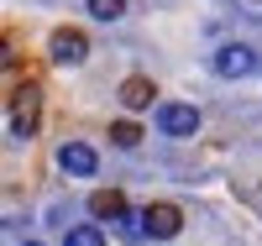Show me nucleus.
I'll use <instances>...</instances> for the list:
<instances>
[{
	"instance_id": "0eeeda50",
	"label": "nucleus",
	"mask_w": 262,
	"mask_h": 246,
	"mask_svg": "<svg viewBox=\"0 0 262 246\" xmlns=\"http://www.w3.org/2000/svg\"><path fill=\"white\" fill-rule=\"evenodd\" d=\"M90 215L95 220H121L126 215V194L121 189H95L90 194Z\"/></svg>"
},
{
	"instance_id": "f8f14e48",
	"label": "nucleus",
	"mask_w": 262,
	"mask_h": 246,
	"mask_svg": "<svg viewBox=\"0 0 262 246\" xmlns=\"http://www.w3.org/2000/svg\"><path fill=\"white\" fill-rule=\"evenodd\" d=\"M21 246H37V241H21Z\"/></svg>"
},
{
	"instance_id": "f03ea898",
	"label": "nucleus",
	"mask_w": 262,
	"mask_h": 246,
	"mask_svg": "<svg viewBox=\"0 0 262 246\" xmlns=\"http://www.w3.org/2000/svg\"><path fill=\"white\" fill-rule=\"evenodd\" d=\"M48 53L58 69H74V63H84V53H90V37H84L79 27H58L53 42H48Z\"/></svg>"
},
{
	"instance_id": "7ed1b4c3",
	"label": "nucleus",
	"mask_w": 262,
	"mask_h": 246,
	"mask_svg": "<svg viewBox=\"0 0 262 246\" xmlns=\"http://www.w3.org/2000/svg\"><path fill=\"white\" fill-rule=\"evenodd\" d=\"M215 74H221V79H247V74H257V53L247 48V42H226V48L215 53Z\"/></svg>"
},
{
	"instance_id": "9b49d317",
	"label": "nucleus",
	"mask_w": 262,
	"mask_h": 246,
	"mask_svg": "<svg viewBox=\"0 0 262 246\" xmlns=\"http://www.w3.org/2000/svg\"><path fill=\"white\" fill-rule=\"evenodd\" d=\"M63 246H105V236H100L95 226H79V231H69V236H63Z\"/></svg>"
},
{
	"instance_id": "423d86ee",
	"label": "nucleus",
	"mask_w": 262,
	"mask_h": 246,
	"mask_svg": "<svg viewBox=\"0 0 262 246\" xmlns=\"http://www.w3.org/2000/svg\"><path fill=\"white\" fill-rule=\"evenodd\" d=\"M58 163H63V173H74V178H90L95 173V147H84V142H63L58 147Z\"/></svg>"
},
{
	"instance_id": "f257e3e1",
	"label": "nucleus",
	"mask_w": 262,
	"mask_h": 246,
	"mask_svg": "<svg viewBox=\"0 0 262 246\" xmlns=\"http://www.w3.org/2000/svg\"><path fill=\"white\" fill-rule=\"evenodd\" d=\"M37 116H42V89H37V84L11 89V137H16V142H32Z\"/></svg>"
},
{
	"instance_id": "39448f33",
	"label": "nucleus",
	"mask_w": 262,
	"mask_h": 246,
	"mask_svg": "<svg viewBox=\"0 0 262 246\" xmlns=\"http://www.w3.org/2000/svg\"><path fill=\"white\" fill-rule=\"evenodd\" d=\"M158 126H163V137H194L200 131V110L194 105H158Z\"/></svg>"
},
{
	"instance_id": "6e6552de",
	"label": "nucleus",
	"mask_w": 262,
	"mask_h": 246,
	"mask_svg": "<svg viewBox=\"0 0 262 246\" xmlns=\"http://www.w3.org/2000/svg\"><path fill=\"white\" fill-rule=\"evenodd\" d=\"M152 95H158V89H152V79H142V74H131V79L121 84V105H126V110H147Z\"/></svg>"
},
{
	"instance_id": "9d476101",
	"label": "nucleus",
	"mask_w": 262,
	"mask_h": 246,
	"mask_svg": "<svg viewBox=\"0 0 262 246\" xmlns=\"http://www.w3.org/2000/svg\"><path fill=\"white\" fill-rule=\"evenodd\" d=\"M111 142H116V147H137V142H142V126L116 121V126H111Z\"/></svg>"
},
{
	"instance_id": "20e7f679",
	"label": "nucleus",
	"mask_w": 262,
	"mask_h": 246,
	"mask_svg": "<svg viewBox=\"0 0 262 246\" xmlns=\"http://www.w3.org/2000/svg\"><path fill=\"white\" fill-rule=\"evenodd\" d=\"M142 226H147V236L173 241V236L184 231V215H179V205H147L142 210Z\"/></svg>"
},
{
	"instance_id": "1a4fd4ad",
	"label": "nucleus",
	"mask_w": 262,
	"mask_h": 246,
	"mask_svg": "<svg viewBox=\"0 0 262 246\" xmlns=\"http://www.w3.org/2000/svg\"><path fill=\"white\" fill-rule=\"evenodd\" d=\"M90 16L95 21H116V16H126V0H90Z\"/></svg>"
}]
</instances>
